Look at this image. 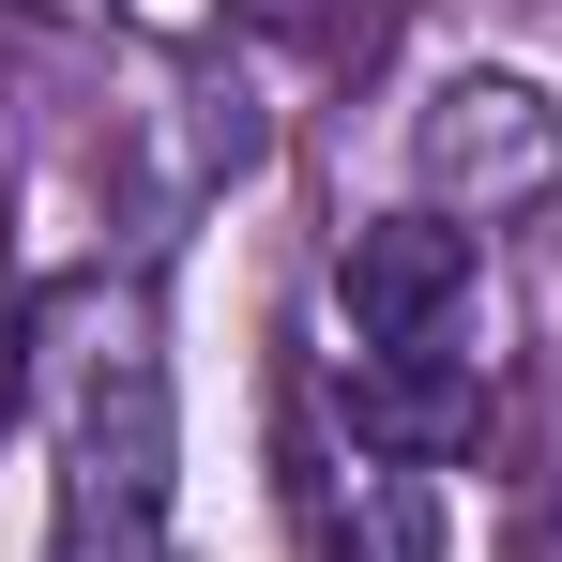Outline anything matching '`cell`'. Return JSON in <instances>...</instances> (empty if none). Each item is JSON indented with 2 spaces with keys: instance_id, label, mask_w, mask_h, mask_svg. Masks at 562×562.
Instances as JSON below:
<instances>
[{
  "instance_id": "cell-1",
  "label": "cell",
  "mask_w": 562,
  "mask_h": 562,
  "mask_svg": "<svg viewBox=\"0 0 562 562\" xmlns=\"http://www.w3.org/2000/svg\"><path fill=\"white\" fill-rule=\"evenodd\" d=\"M153 517H168V395L137 335H106L61 380V562H153Z\"/></svg>"
},
{
  "instance_id": "cell-2",
  "label": "cell",
  "mask_w": 562,
  "mask_h": 562,
  "mask_svg": "<svg viewBox=\"0 0 562 562\" xmlns=\"http://www.w3.org/2000/svg\"><path fill=\"white\" fill-rule=\"evenodd\" d=\"M411 153H426V213L486 228V213H532L562 183V106L532 77H441L426 122H411Z\"/></svg>"
},
{
  "instance_id": "cell-4",
  "label": "cell",
  "mask_w": 562,
  "mask_h": 562,
  "mask_svg": "<svg viewBox=\"0 0 562 562\" xmlns=\"http://www.w3.org/2000/svg\"><path fill=\"white\" fill-rule=\"evenodd\" d=\"M471 411H486V366L471 350H350V426L395 441V457L471 441Z\"/></svg>"
},
{
  "instance_id": "cell-3",
  "label": "cell",
  "mask_w": 562,
  "mask_h": 562,
  "mask_svg": "<svg viewBox=\"0 0 562 562\" xmlns=\"http://www.w3.org/2000/svg\"><path fill=\"white\" fill-rule=\"evenodd\" d=\"M471 228L457 213H366L335 244V319L350 350H471Z\"/></svg>"
}]
</instances>
